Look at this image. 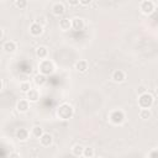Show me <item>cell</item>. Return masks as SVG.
<instances>
[{
    "label": "cell",
    "mask_w": 158,
    "mask_h": 158,
    "mask_svg": "<svg viewBox=\"0 0 158 158\" xmlns=\"http://www.w3.org/2000/svg\"><path fill=\"white\" fill-rule=\"evenodd\" d=\"M16 48H17V46L14 41H5L2 43V49L5 53H14L16 51Z\"/></svg>",
    "instance_id": "obj_10"
},
{
    "label": "cell",
    "mask_w": 158,
    "mask_h": 158,
    "mask_svg": "<svg viewBox=\"0 0 158 158\" xmlns=\"http://www.w3.org/2000/svg\"><path fill=\"white\" fill-rule=\"evenodd\" d=\"M154 7H156V5H154V2L151 1V0H144V1H142V2L139 4V10H141V12L144 14V15H151V14L154 11Z\"/></svg>",
    "instance_id": "obj_5"
},
{
    "label": "cell",
    "mask_w": 158,
    "mask_h": 158,
    "mask_svg": "<svg viewBox=\"0 0 158 158\" xmlns=\"http://www.w3.org/2000/svg\"><path fill=\"white\" fill-rule=\"evenodd\" d=\"M153 102H154L153 95L149 93H143L138 96V106L141 109H151Z\"/></svg>",
    "instance_id": "obj_2"
},
{
    "label": "cell",
    "mask_w": 158,
    "mask_h": 158,
    "mask_svg": "<svg viewBox=\"0 0 158 158\" xmlns=\"http://www.w3.org/2000/svg\"><path fill=\"white\" fill-rule=\"evenodd\" d=\"M125 118H126V115L122 110H114L109 115V120L114 125H121L125 121Z\"/></svg>",
    "instance_id": "obj_4"
},
{
    "label": "cell",
    "mask_w": 158,
    "mask_h": 158,
    "mask_svg": "<svg viewBox=\"0 0 158 158\" xmlns=\"http://www.w3.org/2000/svg\"><path fill=\"white\" fill-rule=\"evenodd\" d=\"M36 56H37L41 60H43V59L48 56V49H47V47H46V46H40V47H37V48H36Z\"/></svg>",
    "instance_id": "obj_16"
},
{
    "label": "cell",
    "mask_w": 158,
    "mask_h": 158,
    "mask_svg": "<svg viewBox=\"0 0 158 158\" xmlns=\"http://www.w3.org/2000/svg\"><path fill=\"white\" fill-rule=\"evenodd\" d=\"M26 95H27V100L31 102H36L40 99V91L37 89H31Z\"/></svg>",
    "instance_id": "obj_15"
},
{
    "label": "cell",
    "mask_w": 158,
    "mask_h": 158,
    "mask_svg": "<svg viewBox=\"0 0 158 158\" xmlns=\"http://www.w3.org/2000/svg\"><path fill=\"white\" fill-rule=\"evenodd\" d=\"M43 32V26L40 23V22H33L30 25V33L32 36H41Z\"/></svg>",
    "instance_id": "obj_6"
},
{
    "label": "cell",
    "mask_w": 158,
    "mask_h": 158,
    "mask_svg": "<svg viewBox=\"0 0 158 158\" xmlns=\"http://www.w3.org/2000/svg\"><path fill=\"white\" fill-rule=\"evenodd\" d=\"M9 158H21V157H20V154H19V153H16V152H12V153H10Z\"/></svg>",
    "instance_id": "obj_27"
},
{
    "label": "cell",
    "mask_w": 158,
    "mask_h": 158,
    "mask_svg": "<svg viewBox=\"0 0 158 158\" xmlns=\"http://www.w3.org/2000/svg\"><path fill=\"white\" fill-rule=\"evenodd\" d=\"M90 4H91L90 0H81V1H80V5H83V6H88V5H90Z\"/></svg>",
    "instance_id": "obj_26"
},
{
    "label": "cell",
    "mask_w": 158,
    "mask_h": 158,
    "mask_svg": "<svg viewBox=\"0 0 158 158\" xmlns=\"http://www.w3.org/2000/svg\"><path fill=\"white\" fill-rule=\"evenodd\" d=\"M15 136H16V138H17L19 141L25 142V141H27V139H28V137H30V132H28L26 128L21 127V128H17V130H16Z\"/></svg>",
    "instance_id": "obj_8"
},
{
    "label": "cell",
    "mask_w": 158,
    "mask_h": 158,
    "mask_svg": "<svg viewBox=\"0 0 158 158\" xmlns=\"http://www.w3.org/2000/svg\"><path fill=\"white\" fill-rule=\"evenodd\" d=\"M148 158H158V149H152L148 154Z\"/></svg>",
    "instance_id": "obj_25"
},
{
    "label": "cell",
    "mask_w": 158,
    "mask_h": 158,
    "mask_svg": "<svg viewBox=\"0 0 158 158\" xmlns=\"http://www.w3.org/2000/svg\"><path fill=\"white\" fill-rule=\"evenodd\" d=\"M28 109H30L28 100L21 99V100H19V101H17V104H16V110H17L19 112H26Z\"/></svg>",
    "instance_id": "obj_11"
},
{
    "label": "cell",
    "mask_w": 158,
    "mask_h": 158,
    "mask_svg": "<svg viewBox=\"0 0 158 158\" xmlns=\"http://www.w3.org/2000/svg\"><path fill=\"white\" fill-rule=\"evenodd\" d=\"M73 115H74V109L72 105L67 102H63L57 107V116L60 120H69Z\"/></svg>",
    "instance_id": "obj_1"
},
{
    "label": "cell",
    "mask_w": 158,
    "mask_h": 158,
    "mask_svg": "<svg viewBox=\"0 0 158 158\" xmlns=\"http://www.w3.org/2000/svg\"><path fill=\"white\" fill-rule=\"evenodd\" d=\"M83 156H84L85 158H93V157H95V151H94V148H93V147H85Z\"/></svg>",
    "instance_id": "obj_22"
},
{
    "label": "cell",
    "mask_w": 158,
    "mask_h": 158,
    "mask_svg": "<svg viewBox=\"0 0 158 158\" xmlns=\"http://www.w3.org/2000/svg\"><path fill=\"white\" fill-rule=\"evenodd\" d=\"M14 5H15L17 9H20V10H23V9L27 6V1H26V0H17V1L14 2Z\"/></svg>",
    "instance_id": "obj_24"
},
{
    "label": "cell",
    "mask_w": 158,
    "mask_h": 158,
    "mask_svg": "<svg viewBox=\"0 0 158 158\" xmlns=\"http://www.w3.org/2000/svg\"><path fill=\"white\" fill-rule=\"evenodd\" d=\"M52 12L54 16H62L65 12V6L63 2H56L52 6Z\"/></svg>",
    "instance_id": "obj_9"
},
{
    "label": "cell",
    "mask_w": 158,
    "mask_h": 158,
    "mask_svg": "<svg viewBox=\"0 0 158 158\" xmlns=\"http://www.w3.org/2000/svg\"><path fill=\"white\" fill-rule=\"evenodd\" d=\"M154 91H156V94L158 95V84H157V86H156V89H154Z\"/></svg>",
    "instance_id": "obj_29"
},
{
    "label": "cell",
    "mask_w": 158,
    "mask_h": 158,
    "mask_svg": "<svg viewBox=\"0 0 158 158\" xmlns=\"http://www.w3.org/2000/svg\"><path fill=\"white\" fill-rule=\"evenodd\" d=\"M75 69L79 72V73H85V72H88V69H89V64H88V62L86 60H79V62H77L75 63Z\"/></svg>",
    "instance_id": "obj_17"
},
{
    "label": "cell",
    "mask_w": 158,
    "mask_h": 158,
    "mask_svg": "<svg viewBox=\"0 0 158 158\" xmlns=\"http://www.w3.org/2000/svg\"><path fill=\"white\" fill-rule=\"evenodd\" d=\"M53 142V137L49 133H43V136L40 138V143L42 147H49Z\"/></svg>",
    "instance_id": "obj_13"
},
{
    "label": "cell",
    "mask_w": 158,
    "mask_h": 158,
    "mask_svg": "<svg viewBox=\"0 0 158 158\" xmlns=\"http://www.w3.org/2000/svg\"><path fill=\"white\" fill-rule=\"evenodd\" d=\"M151 116H152L151 109H141V111H139V117H141L142 120H148Z\"/></svg>",
    "instance_id": "obj_21"
},
{
    "label": "cell",
    "mask_w": 158,
    "mask_h": 158,
    "mask_svg": "<svg viewBox=\"0 0 158 158\" xmlns=\"http://www.w3.org/2000/svg\"><path fill=\"white\" fill-rule=\"evenodd\" d=\"M93 158H102V157H100V156H95V157H93Z\"/></svg>",
    "instance_id": "obj_30"
},
{
    "label": "cell",
    "mask_w": 158,
    "mask_h": 158,
    "mask_svg": "<svg viewBox=\"0 0 158 158\" xmlns=\"http://www.w3.org/2000/svg\"><path fill=\"white\" fill-rule=\"evenodd\" d=\"M72 28L75 31H80L84 28V20L81 17H74L72 19Z\"/></svg>",
    "instance_id": "obj_12"
},
{
    "label": "cell",
    "mask_w": 158,
    "mask_h": 158,
    "mask_svg": "<svg viewBox=\"0 0 158 158\" xmlns=\"http://www.w3.org/2000/svg\"><path fill=\"white\" fill-rule=\"evenodd\" d=\"M31 89H32V88H31L30 81H22V83L20 84V90H21L22 93H25V94H27Z\"/></svg>",
    "instance_id": "obj_23"
},
{
    "label": "cell",
    "mask_w": 158,
    "mask_h": 158,
    "mask_svg": "<svg viewBox=\"0 0 158 158\" xmlns=\"http://www.w3.org/2000/svg\"><path fill=\"white\" fill-rule=\"evenodd\" d=\"M43 128L41 127V126H33L32 127V131H31V135L33 136V137H36V138H41L42 136H43Z\"/></svg>",
    "instance_id": "obj_19"
},
{
    "label": "cell",
    "mask_w": 158,
    "mask_h": 158,
    "mask_svg": "<svg viewBox=\"0 0 158 158\" xmlns=\"http://www.w3.org/2000/svg\"><path fill=\"white\" fill-rule=\"evenodd\" d=\"M38 69H40V73L41 74H44L47 77V75H51L54 72V64L49 59H43V60L40 62Z\"/></svg>",
    "instance_id": "obj_3"
},
{
    "label": "cell",
    "mask_w": 158,
    "mask_h": 158,
    "mask_svg": "<svg viewBox=\"0 0 158 158\" xmlns=\"http://www.w3.org/2000/svg\"><path fill=\"white\" fill-rule=\"evenodd\" d=\"M33 80H35V84H36L37 86H42V85H44V84L47 83V77H46L44 74L38 73V74L33 78Z\"/></svg>",
    "instance_id": "obj_18"
},
{
    "label": "cell",
    "mask_w": 158,
    "mask_h": 158,
    "mask_svg": "<svg viewBox=\"0 0 158 158\" xmlns=\"http://www.w3.org/2000/svg\"><path fill=\"white\" fill-rule=\"evenodd\" d=\"M111 79L115 81V83H122L125 79H126V74L123 70L121 69H115L111 74Z\"/></svg>",
    "instance_id": "obj_7"
},
{
    "label": "cell",
    "mask_w": 158,
    "mask_h": 158,
    "mask_svg": "<svg viewBox=\"0 0 158 158\" xmlns=\"http://www.w3.org/2000/svg\"><path fill=\"white\" fill-rule=\"evenodd\" d=\"M68 4L70 6H77V5H80V1H68Z\"/></svg>",
    "instance_id": "obj_28"
},
{
    "label": "cell",
    "mask_w": 158,
    "mask_h": 158,
    "mask_svg": "<svg viewBox=\"0 0 158 158\" xmlns=\"http://www.w3.org/2000/svg\"><path fill=\"white\" fill-rule=\"evenodd\" d=\"M84 148L85 147H83L81 144H74L73 146V148H72V153L75 156V157H80V156H83V153H84Z\"/></svg>",
    "instance_id": "obj_20"
},
{
    "label": "cell",
    "mask_w": 158,
    "mask_h": 158,
    "mask_svg": "<svg viewBox=\"0 0 158 158\" xmlns=\"http://www.w3.org/2000/svg\"><path fill=\"white\" fill-rule=\"evenodd\" d=\"M59 28L62 31H68L72 28V20H69L68 17H63L62 20H59Z\"/></svg>",
    "instance_id": "obj_14"
}]
</instances>
